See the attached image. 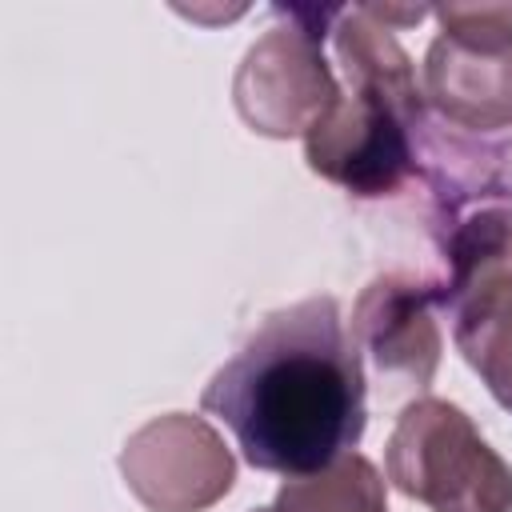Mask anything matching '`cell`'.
Instances as JSON below:
<instances>
[{"instance_id": "6da1fadb", "label": "cell", "mask_w": 512, "mask_h": 512, "mask_svg": "<svg viewBox=\"0 0 512 512\" xmlns=\"http://www.w3.org/2000/svg\"><path fill=\"white\" fill-rule=\"evenodd\" d=\"M368 380L332 296H308L260 320L212 372L200 408L224 420L260 472L308 476L352 452L368 424Z\"/></svg>"}, {"instance_id": "7a4b0ae2", "label": "cell", "mask_w": 512, "mask_h": 512, "mask_svg": "<svg viewBox=\"0 0 512 512\" xmlns=\"http://www.w3.org/2000/svg\"><path fill=\"white\" fill-rule=\"evenodd\" d=\"M396 492L432 512H512V468L476 432L472 416L448 400L404 404L384 444Z\"/></svg>"}, {"instance_id": "3957f363", "label": "cell", "mask_w": 512, "mask_h": 512, "mask_svg": "<svg viewBox=\"0 0 512 512\" xmlns=\"http://www.w3.org/2000/svg\"><path fill=\"white\" fill-rule=\"evenodd\" d=\"M272 24L240 60L232 100L240 120L272 140L308 136L312 124L340 100V80L324 60V36L336 4H292L276 8Z\"/></svg>"}, {"instance_id": "277c9868", "label": "cell", "mask_w": 512, "mask_h": 512, "mask_svg": "<svg viewBox=\"0 0 512 512\" xmlns=\"http://www.w3.org/2000/svg\"><path fill=\"white\" fill-rule=\"evenodd\" d=\"M120 476L148 512H204L232 492L236 460L204 416L164 412L124 440Z\"/></svg>"}, {"instance_id": "5b68a950", "label": "cell", "mask_w": 512, "mask_h": 512, "mask_svg": "<svg viewBox=\"0 0 512 512\" xmlns=\"http://www.w3.org/2000/svg\"><path fill=\"white\" fill-rule=\"evenodd\" d=\"M416 128L384 100L340 92L304 136V160L336 188L376 200L400 192L416 172Z\"/></svg>"}, {"instance_id": "8992f818", "label": "cell", "mask_w": 512, "mask_h": 512, "mask_svg": "<svg viewBox=\"0 0 512 512\" xmlns=\"http://www.w3.org/2000/svg\"><path fill=\"white\" fill-rule=\"evenodd\" d=\"M440 288L412 276H376L352 308V344L396 388H428L440 368Z\"/></svg>"}, {"instance_id": "52a82bcc", "label": "cell", "mask_w": 512, "mask_h": 512, "mask_svg": "<svg viewBox=\"0 0 512 512\" xmlns=\"http://www.w3.org/2000/svg\"><path fill=\"white\" fill-rule=\"evenodd\" d=\"M424 16H432V8L424 4H408V8L404 4H336L332 28H328L348 92L384 100L420 136L428 128L424 92L416 84L412 56L396 40V28L420 24Z\"/></svg>"}, {"instance_id": "ba28073f", "label": "cell", "mask_w": 512, "mask_h": 512, "mask_svg": "<svg viewBox=\"0 0 512 512\" xmlns=\"http://www.w3.org/2000/svg\"><path fill=\"white\" fill-rule=\"evenodd\" d=\"M424 100L476 136L512 128V44L440 32L424 52Z\"/></svg>"}, {"instance_id": "9c48e42d", "label": "cell", "mask_w": 512, "mask_h": 512, "mask_svg": "<svg viewBox=\"0 0 512 512\" xmlns=\"http://www.w3.org/2000/svg\"><path fill=\"white\" fill-rule=\"evenodd\" d=\"M452 316V340L492 400L512 412V268L480 272L440 292Z\"/></svg>"}, {"instance_id": "30bf717a", "label": "cell", "mask_w": 512, "mask_h": 512, "mask_svg": "<svg viewBox=\"0 0 512 512\" xmlns=\"http://www.w3.org/2000/svg\"><path fill=\"white\" fill-rule=\"evenodd\" d=\"M252 512H388V492L368 456L344 452L308 476H288L276 500Z\"/></svg>"}, {"instance_id": "8fae6325", "label": "cell", "mask_w": 512, "mask_h": 512, "mask_svg": "<svg viewBox=\"0 0 512 512\" xmlns=\"http://www.w3.org/2000/svg\"><path fill=\"white\" fill-rule=\"evenodd\" d=\"M432 16L448 36L512 44V4H436Z\"/></svg>"}]
</instances>
